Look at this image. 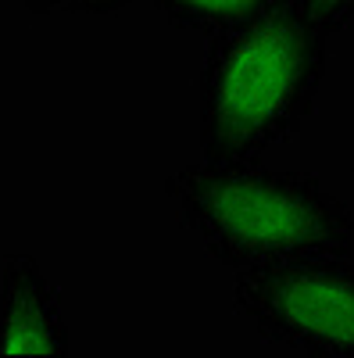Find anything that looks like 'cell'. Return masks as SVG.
Here are the masks:
<instances>
[{"label":"cell","instance_id":"6da1fadb","mask_svg":"<svg viewBox=\"0 0 354 358\" xmlns=\"http://www.w3.org/2000/svg\"><path fill=\"white\" fill-rule=\"evenodd\" d=\"M326 43L293 0L212 36L197 90L204 162H258L297 136L326 79Z\"/></svg>","mask_w":354,"mask_h":358},{"label":"cell","instance_id":"7a4b0ae2","mask_svg":"<svg viewBox=\"0 0 354 358\" xmlns=\"http://www.w3.org/2000/svg\"><path fill=\"white\" fill-rule=\"evenodd\" d=\"M179 219L233 273L347 255L354 215L322 179L261 162H204L168 179Z\"/></svg>","mask_w":354,"mask_h":358},{"label":"cell","instance_id":"3957f363","mask_svg":"<svg viewBox=\"0 0 354 358\" xmlns=\"http://www.w3.org/2000/svg\"><path fill=\"white\" fill-rule=\"evenodd\" d=\"M233 301L265 341L318 358H354V265L347 255L244 268Z\"/></svg>","mask_w":354,"mask_h":358},{"label":"cell","instance_id":"277c9868","mask_svg":"<svg viewBox=\"0 0 354 358\" xmlns=\"http://www.w3.org/2000/svg\"><path fill=\"white\" fill-rule=\"evenodd\" d=\"M72 351L61 297L33 255L15 251L0 268V358H61Z\"/></svg>","mask_w":354,"mask_h":358},{"label":"cell","instance_id":"5b68a950","mask_svg":"<svg viewBox=\"0 0 354 358\" xmlns=\"http://www.w3.org/2000/svg\"><path fill=\"white\" fill-rule=\"evenodd\" d=\"M151 4L175 29L219 36V33H229V29L258 18L261 11H269L272 4H279V0H151Z\"/></svg>","mask_w":354,"mask_h":358},{"label":"cell","instance_id":"8992f818","mask_svg":"<svg viewBox=\"0 0 354 358\" xmlns=\"http://www.w3.org/2000/svg\"><path fill=\"white\" fill-rule=\"evenodd\" d=\"M33 15H115L133 8L136 0H15Z\"/></svg>","mask_w":354,"mask_h":358},{"label":"cell","instance_id":"52a82bcc","mask_svg":"<svg viewBox=\"0 0 354 358\" xmlns=\"http://www.w3.org/2000/svg\"><path fill=\"white\" fill-rule=\"evenodd\" d=\"M293 4H297L326 36L354 25V0H293Z\"/></svg>","mask_w":354,"mask_h":358}]
</instances>
